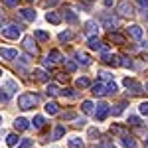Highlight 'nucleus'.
Listing matches in <instances>:
<instances>
[{
    "mask_svg": "<svg viewBox=\"0 0 148 148\" xmlns=\"http://www.w3.org/2000/svg\"><path fill=\"white\" fill-rule=\"evenodd\" d=\"M0 125H2V114H0Z\"/></svg>",
    "mask_w": 148,
    "mask_h": 148,
    "instance_id": "obj_53",
    "label": "nucleus"
},
{
    "mask_svg": "<svg viewBox=\"0 0 148 148\" xmlns=\"http://www.w3.org/2000/svg\"><path fill=\"white\" fill-rule=\"evenodd\" d=\"M2 2H4L6 6H10V8H14V6L18 4V0H2Z\"/></svg>",
    "mask_w": 148,
    "mask_h": 148,
    "instance_id": "obj_43",
    "label": "nucleus"
},
{
    "mask_svg": "<svg viewBox=\"0 0 148 148\" xmlns=\"http://www.w3.org/2000/svg\"><path fill=\"white\" fill-rule=\"evenodd\" d=\"M0 75H2V69H0Z\"/></svg>",
    "mask_w": 148,
    "mask_h": 148,
    "instance_id": "obj_54",
    "label": "nucleus"
},
{
    "mask_svg": "<svg viewBox=\"0 0 148 148\" xmlns=\"http://www.w3.org/2000/svg\"><path fill=\"white\" fill-rule=\"evenodd\" d=\"M123 85H125L126 89H130V93H132V95H138V93H142V89H144V85H140V83H138V81H134V79H128V77L123 81Z\"/></svg>",
    "mask_w": 148,
    "mask_h": 148,
    "instance_id": "obj_3",
    "label": "nucleus"
},
{
    "mask_svg": "<svg viewBox=\"0 0 148 148\" xmlns=\"http://www.w3.org/2000/svg\"><path fill=\"white\" fill-rule=\"evenodd\" d=\"M109 40L114 42V44H125V36L116 34V32H111V34H109Z\"/></svg>",
    "mask_w": 148,
    "mask_h": 148,
    "instance_id": "obj_25",
    "label": "nucleus"
},
{
    "mask_svg": "<svg viewBox=\"0 0 148 148\" xmlns=\"http://www.w3.org/2000/svg\"><path fill=\"white\" fill-rule=\"evenodd\" d=\"M128 125L138 126V125H140V119H138V116H134V114H130V116H128Z\"/></svg>",
    "mask_w": 148,
    "mask_h": 148,
    "instance_id": "obj_37",
    "label": "nucleus"
},
{
    "mask_svg": "<svg viewBox=\"0 0 148 148\" xmlns=\"http://www.w3.org/2000/svg\"><path fill=\"white\" fill-rule=\"evenodd\" d=\"M67 144H69V148H83V140L79 136H71L67 140Z\"/></svg>",
    "mask_w": 148,
    "mask_h": 148,
    "instance_id": "obj_19",
    "label": "nucleus"
},
{
    "mask_svg": "<svg viewBox=\"0 0 148 148\" xmlns=\"http://www.w3.org/2000/svg\"><path fill=\"white\" fill-rule=\"evenodd\" d=\"M116 10L121 12L123 16H132L134 14V6H132V2H128V0H123L121 4H119V8Z\"/></svg>",
    "mask_w": 148,
    "mask_h": 148,
    "instance_id": "obj_6",
    "label": "nucleus"
},
{
    "mask_svg": "<svg viewBox=\"0 0 148 148\" xmlns=\"http://www.w3.org/2000/svg\"><path fill=\"white\" fill-rule=\"evenodd\" d=\"M63 18H65V22H69V24L77 22V14L73 10H63Z\"/></svg>",
    "mask_w": 148,
    "mask_h": 148,
    "instance_id": "obj_16",
    "label": "nucleus"
},
{
    "mask_svg": "<svg viewBox=\"0 0 148 148\" xmlns=\"http://www.w3.org/2000/svg\"><path fill=\"white\" fill-rule=\"evenodd\" d=\"M8 99H10V95L4 91V89H0V101H8Z\"/></svg>",
    "mask_w": 148,
    "mask_h": 148,
    "instance_id": "obj_42",
    "label": "nucleus"
},
{
    "mask_svg": "<svg viewBox=\"0 0 148 148\" xmlns=\"http://www.w3.org/2000/svg\"><path fill=\"white\" fill-rule=\"evenodd\" d=\"M59 0H46V6H56Z\"/></svg>",
    "mask_w": 148,
    "mask_h": 148,
    "instance_id": "obj_47",
    "label": "nucleus"
},
{
    "mask_svg": "<svg viewBox=\"0 0 148 148\" xmlns=\"http://www.w3.org/2000/svg\"><path fill=\"white\" fill-rule=\"evenodd\" d=\"M116 91H119V85H116V83H109V85H107V93L114 95Z\"/></svg>",
    "mask_w": 148,
    "mask_h": 148,
    "instance_id": "obj_35",
    "label": "nucleus"
},
{
    "mask_svg": "<svg viewBox=\"0 0 148 148\" xmlns=\"http://www.w3.org/2000/svg\"><path fill=\"white\" fill-rule=\"evenodd\" d=\"M101 77H103V79H105V81H109V79H111V77H113V75H111L109 71H101Z\"/></svg>",
    "mask_w": 148,
    "mask_h": 148,
    "instance_id": "obj_44",
    "label": "nucleus"
},
{
    "mask_svg": "<svg viewBox=\"0 0 148 148\" xmlns=\"http://www.w3.org/2000/svg\"><path fill=\"white\" fill-rule=\"evenodd\" d=\"M75 59H77V63H83V65H89L91 63V57L87 56V53H81V51L75 53Z\"/></svg>",
    "mask_w": 148,
    "mask_h": 148,
    "instance_id": "obj_15",
    "label": "nucleus"
},
{
    "mask_svg": "<svg viewBox=\"0 0 148 148\" xmlns=\"http://www.w3.org/2000/svg\"><path fill=\"white\" fill-rule=\"evenodd\" d=\"M63 119H65V121H71V119H75V113H65Z\"/></svg>",
    "mask_w": 148,
    "mask_h": 148,
    "instance_id": "obj_46",
    "label": "nucleus"
},
{
    "mask_svg": "<svg viewBox=\"0 0 148 148\" xmlns=\"http://www.w3.org/2000/svg\"><path fill=\"white\" fill-rule=\"evenodd\" d=\"M20 14H22L24 20H28V22H34L36 20V12L32 8H24V10H20Z\"/></svg>",
    "mask_w": 148,
    "mask_h": 148,
    "instance_id": "obj_14",
    "label": "nucleus"
},
{
    "mask_svg": "<svg viewBox=\"0 0 148 148\" xmlns=\"http://www.w3.org/2000/svg\"><path fill=\"white\" fill-rule=\"evenodd\" d=\"M103 148H114L113 144H109V142H105V144H103Z\"/></svg>",
    "mask_w": 148,
    "mask_h": 148,
    "instance_id": "obj_50",
    "label": "nucleus"
},
{
    "mask_svg": "<svg viewBox=\"0 0 148 148\" xmlns=\"http://www.w3.org/2000/svg\"><path fill=\"white\" fill-rule=\"evenodd\" d=\"M57 111H59V109H57V103H47L46 105V113L47 114H57Z\"/></svg>",
    "mask_w": 148,
    "mask_h": 148,
    "instance_id": "obj_30",
    "label": "nucleus"
},
{
    "mask_svg": "<svg viewBox=\"0 0 148 148\" xmlns=\"http://www.w3.org/2000/svg\"><path fill=\"white\" fill-rule=\"evenodd\" d=\"M89 136H99V130H97V128H89Z\"/></svg>",
    "mask_w": 148,
    "mask_h": 148,
    "instance_id": "obj_45",
    "label": "nucleus"
},
{
    "mask_svg": "<svg viewBox=\"0 0 148 148\" xmlns=\"http://www.w3.org/2000/svg\"><path fill=\"white\" fill-rule=\"evenodd\" d=\"M142 34H144V32H142V28H140V26H136V24L128 26V36H130V38H134V40H140V38H142Z\"/></svg>",
    "mask_w": 148,
    "mask_h": 148,
    "instance_id": "obj_9",
    "label": "nucleus"
},
{
    "mask_svg": "<svg viewBox=\"0 0 148 148\" xmlns=\"http://www.w3.org/2000/svg\"><path fill=\"white\" fill-rule=\"evenodd\" d=\"M22 47L30 53V56H38V47H36V44H34V38L26 36V38H24V42H22Z\"/></svg>",
    "mask_w": 148,
    "mask_h": 148,
    "instance_id": "obj_4",
    "label": "nucleus"
},
{
    "mask_svg": "<svg viewBox=\"0 0 148 148\" xmlns=\"http://www.w3.org/2000/svg\"><path fill=\"white\" fill-rule=\"evenodd\" d=\"M89 47H91V49H103V51H105V46H103L97 38H89Z\"/></svg>",
    "mask_w": 148,
    "mask_h": 148,
    "instance_id": "obj_23",
    "label": "nucleus"
},
{
    "mask_svg": "<svg viewBox=\"0 0 148 148\" xmlns=\"http://www.w3.org/2000/svg\"><path fill=\"white\" fill-rule=\"evenodd\" d=\"M61 95H63V97H71V99L75 97V93H73V89H63V91H61Z\"/></svg>",
    "mask_w": 148,
    "mask_h": 148,
    "instance_id": "obj_41",
    "label": "nucleus"
},
{
    "mask_svg": "<svg viewBox=\"0 0 148 148\" xmlns=\"http://www.w3.org/2000/svg\"><path fill=\"white\" fill-rule=\"evenodd\" d=\"M32 125H34V128H44V125H46V119H44L42 114H38V116H34Z\"/></svg>",
    "mask_w": 148,
    "mask_h": 148,
    "instance_id": "obj_26",
    "label": "nucleus"
},
{
    "mask_svg": "<svg viewBox=\"0 0 148 148\" xmlns=\"http://www.w3.org/2000/svg\"><path fill=\"white\" fill-rule=\"evenodd\" d=\"M63 134H65V126H63V125H57L56 128H53V140H59Z\"/></svg>",
    "mask_w": 148,
    "mask_h": 148,
    "instance_id": "obj_22",
    "label": "nucleus"
},
{
    "mask_svg": "<svg viewBox=\"0 0 148 148\" xmlns=\"http://www.w3.org/2000/svg\"><path fill=\"white\" fill-rule=\"evenodd\" d=\"M109 113H111L109 105H107V103H99V105H97V111H95V119H97V121H105Z\"/></svg>",
    "mask_w": 148,
    "mask_h": 148,
    "instance_id": "obj_5",
    "label": "nucleus"
},
{
    "mask_svg": "<svg viewBox=\"0 0 148 148\" xmlns=\"http://www.w3.org/2000/svg\"><path fill=\"white\" fill-rule=\"evenodd\" d=\"M121 142H123V146H125V148H134V146H136V142L132 140V136H126V134L121 138Z\"/></svg>",
    "mask_w": 148,
    "mask_h": 148,
    "instance_id": "obj_24",
    "label": "nucleus"
},
{
    "mask_svg": "<svg viewBox=\"0 0 148 148\" xmlns=\"http://www.w3.org/2000/svg\"><path fill=\"white\" fill-rule=\"evenodd\" d=\"M22 34V28H18V26H6V28H2V36L4 38H8V40H18Z\"/></svg>",
    "mask_w": 148,
    "mask_h": 148,
    "instance_id": "obj_2",
    "label": "nucleus"
},
{
    "mask_svg": "<svg viewBox=\"0 0 148 148\" xmlns=\"http://www.w3.org/2000/svg\"><path fill=\"white\" fill-rule=\"evenodd\" d=\"M75 125H77V126H83V125H85V121H83V119H77V121H75Z\"/></svg>",
    "mask_w": 148,
    "mask_h": 148,
    "instance_id": "obj_49",
    "label": "nucleus"
},
{
    "mask_svg": "<svg viewBox=\"0 0 148 148\" xmlns=\"http://www.w3.org/2000/svg\"><path fill=\"white\" fill-rule=\"evenodd\" d=\"M46 93L53 97V95H57V93H59V89H57V85H47V87H46Z\"/></svg>",
    "mask_w": 148,
    "mask_h": 148,
    "instance_id": "obj_32",
    "label": "nucleus"
},
{
    "mask_svg": "<svg viewBox=\"0 0 148 148\" xmlns=\"http://www.w3.org/2000/svg\"><path fill=\"white\" fill-rule=\"evenodd\" d=\"M2 89H4V91L8 93V95H12V93H16V91H18V85H16L14 81H6Z\"/></svg>",
    "mask_w": 148,
    "mask_h": 148,
    "instance_id": "obj_20",
    "label": "nucleus"
},
{
    "mask_svg": "<svg viewBox=\"0 0 148 148\" xmlns=\"http://www.w3.org/2000/svg\"><path fill=\"white\" fill-rule=\"evenodd\" d=\"M34 38L42 40V42H46V40H49V34H47V32H44V30H36V32H34Z\"/></svg>",
    "mask_w": 148,
    "mask_h": 148,
    "instance_id": "obj_29",
    "label": "nucleus"
},
{
    "mask_svg": "<svg viewBox=\"0 0 148 148\" xmlns=\"http://www.w3.org/2000/svg\"><path fill=\"white\" fill-rule=\"evenodd\" d=\"M146 18H148V14H146Z\"/></svg>",
    "mask_w": 148,
    "mask_h": 148,
    "instance_id": "obj_55",
    "label": "nucleus"
},
{
    "mask_svg": "<svg viewBox=\"0 0 148 148\" xmlns=\"http://www.w3.org/2000/svg\"><path fill=\"white\" fill-rule=\"evenodd\" d=\"M0 56H2V59H16L18 57V51L16 49H10V47H2L0 49Z\"/></svg>",
    "mask_w": 148,
    "mask_h": 148,
    "instance_id": "obj_10",
    "label": "nucleus"
},
{
    "mask_svg": "<svg viewBox=\"0 0 148 148\" xmlns=\"http://www.w3.org/2000/svg\"><path fill=\"white\" fill-rule=\"evenodd\" d=\"M36 103H38V97L32 95V93H22V95L18 97V107H20L22 111H30Z\"/></svg>",
    "mask_w": 148,
    "mask_h": 148,
    "instance_id": "obj_1",
    "label": "nucleus"
},
{
    "mask_svg": "<svg viewBox=\"0 0 148 148\" xmlns=\"http://www.w3.org/2000/svg\"><path fill=\"white\" fill-rule=\"evenodd\" d=\"M65 69H67L69 73H73V71H75V63H73V61H67V59H65Z\"/></svg>",
    "mask_w": 148,
    "mask_h": 148,
    "instance_id": "obj_40",
    "label": "nucleus"
},
{
    "mask_svg": "<svg viewBox=\"0 0 148 148\" xmlns=\"http://www.w3.org/2000/svg\"><path fill=\"white\" fill-rule=\"evenodd\" d=\"M18 142H20L18 134H8V136H6V144H8V146H18Z\"/></svg>",
    "mask_w": 148,
    "mask_h": 148,
    "instance_id": "obj_28",
    "label": "nucleus"
},
{
    "mask_svg": "<svg viewBox=\"0 0 148 148\" xmlns=\"http://www.w3.org/2000/svg\"><path fill=\"white\" fill-rule=\"evenodd\" d=\"M121 57H116V56H111L107 49L101 53V61L103 63H107V65H121V61H119Z\"/></svg>",
    "mask_w": 148,
    "mask_h": 148,
    "instance_id": "obj_7",
    "label": "nucleus"
},
{
    "mask_svg": "<svg viewBox=\"0 0 148 148\" xmlns=\"http://www.w3.org/2000/svg\"><path fill=\"white\" fill-rule=\"evenodd\" d=\"M34 77L38 81H47V79H49V75H47L44 69H34Z\"/></svg>",
    "mask_w": 148,
    "mask_h": 148,
    "instance_id": "obj_21",
    "label": "nucleus"
},
{
    "mask_svg": "<svg viewBox=\"0 0 148 148\" xmlns=\"http://www.w3.org/2000/svg\"><path fill=\"white\" fill-rule=\"evenodd\" d=\"M73 40V32H61L59 34V42H71Z\"/></svg>",
    "mask_w": 148,
    "mask_h": 148,
    "instance_id": "obj_31",
    "label": "nucleus"
},
{
    "mask_svg": "<svg viewBox=\"0 0 148 148\" xmlns=\"http://www.w3.org/2000/svg\"><path fill=\"white\" fill-rule=\"evenodd\" d=\"M123 109H125V103H119V105H114V109H113V114H114V116H119V114L123 113Z\"/></svg>",
    "mask_w": 148,
    "mask_h": 148,
    "instance_id": "obj_33",
    "label": "nucleus"
},
{
    "mask_svg": "<svg viewBox=\"0 0 148 148\" xmlns=\"http://www.w3.org/2000/svg\"><path fill=\"white\" fill-rule=\"evenodd\" d=\"M121 65H123V67H132V61H130L128 57H121Z\"/></svg>",
    "mask_w": 148,
    "mask_h": 148,
    "instance_id": "obj_39",
    "label": "nucleus"
},
{
    "mask_svg": "<svg viewBox=\"0 0 148 148\" xmlns=\"http://www.w3.org/2000/svg\"><path fill=\"white\" fill-rule=\"evenodd\" d=\"M99 32V26H97V22H93V20H89V22H85V34L89 36V38H95V34Z\"/></svg>",
    "mask_w": 148,
    "mask_h": 148,
    "instance_id": "obj_8",
    "label": "nucleus"
},
{
    "mask_svg": "<svg viewBox=\"0 0 148 148\" xmlns=\"http://www.w3.org/2000/svg\"><path fill=\"white\" fill-rule=\"evenodd\" d=\"M75 85H77L79 89H87V87H91V81L87 79V77H79V79L75 81Z\"/></svg>",
    "mask_w": 148,
    "mask_h": 148,
    "instance_id": "obj_27",
    "label": "nucleus"
},
{
    "mask_svg": "<svg viewBox=\"0 0 148 148\" xmlns=\"http://www.w3.org/2000/svg\"><path fill=\"white\" fill-rule=\"evenodd\" d=\"M144 146H146V148H148V138H146V140H144Z\"/></svg>",
    "mask_w": 148,
    "mask_h": 148,
    "instance_id": "obj_52",
    "label": "nucleus"
},
{
    "mask_svg": "<svg viewBox=\"0 0 148 148\" xmlns=\"http://www.w3.org/2000/svg\"><path fill=\"white\" fill-rule=\"evenodd\" d=\"M46 20L49 24H59V22H61V16H59L57 12H47V14H46Z\"/></svg>",
    "mask_w": 148,
    "mask_h": 148,
    "instance_id": "obj_17",
    "label": "nucleus"
},
{
    "mask_svg": "<svg viewBox=\"0 0 148 148\" xmlns=\"http://www.w3.org/2000/svg\"><path fill=\"white\" fill-rule=\"evenodd\" d=\"M144 89H146V91H148V81H146V83H144Z\"/></svg>",
    "mask_w": 148,
    "mask_h": 148,
    "instance_id": "obj_51",
    "label": "nucleus"
},
{
    "mask_svg": "<svg viewBox=\"0 0 148 148\" xmlns=\"http://www.w3.org/2000/svg\"><path fill=\"white\" fill-rule=\"evenodd\" d=\"M138 4H140L142 8H148V0H138Z\"/></svg>",
    "mask_w": 148,
    "mask_h": 148,
    "instance_id": "obj_48",
    "label": "nucleus"
},
{
    "mask_svg": "<svg viewBox=\"0 0 148 148\" xmlns=\"http://www.w3.org/2000/svg\"><path fill=\"white\" fill-rule=\"evenodd\" d=\"M30 146H32V140H30V138H24L22 142L18 144V148H30Z\"/></svg>",
    "mask_w": 148,
    "mask_h": 148,
    "instance_id": "obj_38",
    "label": "nucleus"
},
{
    "mask_svg": "<svg viewBox=\"0 0 148 148\" xmlns=\"http://www.w3.org/2000/svg\"><path fill=\"white\" fill-rule=\"evenodd\" d=\"M91 93L95 95V97H101V95L107 93V87H105L103 83H95V85H91Z\"/></svg>",
    "mask_w": 148,
    "mask_h": 148,
    "instance_id": "obj_12",
    "label": "nucleus"
},
{
    "mask_svg": "<svg viewBox=\"0 0 148 148\" xmlns=\"http://www.w3.org/2000/svg\"><path fill=\"white\" fill-rule=\"evenodd\" d=\"M138 111L144 114V116H148V101H144V103H140V107H138Z\"/></svg>",
    "mask_w": 148,
    "mask_h": 148,
    "instance_id": "obj_36",
    "label": "nucleus"
},
{
    "mask_svg": "<svg viewBox=\"0 0 148 148\" xmlns=\"http://www.w3.org/2000/svg\"><path fill=\"white\" fill-rule=\"evenodd\" d=\"M14 126H16V130H26V128L30 126V121L24 119V116H18V119L14 121Z\"/></svg>",
    "mask_w": 148,
    "mask_h": 148,
    "instance_id": "obj_11",
    "label": "nucleus"
},
{
    "mask_svg": "<svg viewBox=\"0 0 148 148\" xmlns=\"http://www.w3.org/2000/svg\"><path fill=\"white\" fill-rule=\"evenodd\" d=\"M81 109H83V113H91L93 111V103L91 101H83V107H81Z\"/></svg>",
    "mask_w": 148,
    "mask_h": 148,
    "instance_id": "obj_34",
    "label": "nucleus"
},
{
    "mask_svg": "<svg viewBox=\"0 0 148 148\" xmlns=\"http://www.w3.org/2000/svg\"><path fill=\"white\" fill-rule=\"evenodd\" d=\"M47 59H49L51 63H57V61H65V59L61 57V53H59L57 49H53V51H49V53H47Z\"/></svg>",
    "mask_w": 148,
    "mask_h": 148,
    "instance_id": "obj_18",
    "label": "nucleus"
},
{
    "mask_svg": "<svg viewBox=\"0 0 148 148\" xmlns=\"http://www.w3.org/2000/svg\"><path fill=\"white\" fill-rule=\"evenodd\" d=\"M101 20H103V24H105V28H111V30H113L114 26H116V18L109 16V14H103Z\"/></svg>",
    "mask_w": 148,
    "mask_h": 148,
    "instance_id": "obj_13",
    "label": "nucleus"
}]
</instances>
